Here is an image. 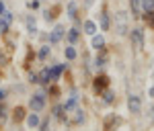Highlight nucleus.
Listing matches in <instances>:
<instances>
[{
    "label": "nucleus",
    "instance_id": "1",
    "mask_svg": "<svg viewBox=\"0 0 154 131\" xmlns=\"http://www.w3.org/2000/svg\"><path fill=\"white\" fill-rule=\"evenodd\" d=\"M115 31H117V35H125L128 33V12L119 10L115 14Z\"/></svg>",
    "mask_w": 154,
    "mask_h": 131
},
{
    "label": "nucleus",
    "instance_id": "2",
    "mask_svg": "<svg viewBox=\"0 0 154 131\" xmlns=\"http://www.w3.org/2000/svg\"><path fill=\"white\" fill-rule=\"evenodd\" d=\"M29 107H31V111H35V113L43 111V109H45V94H43V92L33 94V96H31V100H29Z\"/></svg>",
    "mask_w": 154,
    "mask_h": 131
},
{
    "label": "nucleus",
    "instance_id": "3",
    "mask_svg": "<svg viewBox=\"0 0 154 131\" xmlns=\"http://www.w3.org/2000/svg\"><path fill=\"white\" fill-rule=\"evenodd\" d=\"M128 109H130L131 115H140V111H142V100H140V96L131 94L128 98Z\"/></svg>",
    "mask_w": 154,
    "mask_h": 131
},
{
    "label": "nucleus",
    "instance_id": "4",
    "mask_svg": "<svg viewBox=\"0 0 154 131\" xmlns=\"http://www.w3.org/2000/svg\"><path fill=\"white\" fill-rule=\"evenodd\" d=\"M64 35H66V29H64L62 25H56V27H54V31L49 33V43H51V45H56V43H60Z\"/></svg>",
    "mask_w": 154,
    "mask_h": 131
},
{
    "label": "nucleus",
    "instance_id": "5",
    "mask_svg": "<svg viewBox=\"0 0 154 131\" xmlns=\"http://www.w3.org/2000/svg\"><path fill=\"white\" fill-rule=\"evenodd\" d=\"M76 105H78V92H72L70 98H68L66 105H64V111H66V113H72V111H76Z\"/></svg>",
    "mask_w": 154,
    "mask_h": 131
},
{
    "label": "nucleus",
    "instance_id": "6",
    "mask_svg": "<svg viewBox=\"0 0 154 131\" xmlns=\"http://www.w3.org/2000/svg\"><path fill=\"white\" fill-rule=\"evenodd\" d=\"M131 39L138 47H144V31L142 29H131Z\"/></svg>",
    "mask_w": 154,
    "mask_h": 131
},
{
    "label": "nucleus",
    "instance_id": "7",
    "mask_svg": "<svg viewBox=\"0 0 154 131\" xmlns=\"http://www.w3.org/2000/svg\"><path fill=\"white\" fill-rule=\"evenodd\" d=\"M66 70V66L64 64H60V66H54V68H49V80H58L60 74Z\"/></svg>",
    "mask_w": 154,
    "mask_h": 131
},
{
    "label": "nucleus",
    "instance_id": "8",
    "mask_svg": "<svg viewBox=\"0 0 154 131\" xmlns=\"http://www.w3.org/2000/svg\"><path fill=\"white\" fill-rule=\"evenodd\" d=\"M27 127H29V129H35V127H39V115H37L35 111H33V113L27 117Z\"/></svg>",
    "mask_w": 154,
    "mask_h": 131
},
{
    "label": "nucleus",
    "instance_id": "9",
    "mask_svg": "<svg viewBox=\"0 0 154 131\" xmlns=\"http://www.w3.org/2000/svg\"><path fill=\"white\" fill-rule=\"evenodd\" d=\"M99 23H101V29H103V31H109L111 21H109V14H107V12H101V14H99Z\"/></svg>",
    "mask_w": 154,
    "mask_h": 131
},
{
    "label": "nucleus",
    "instance_id": "10",
    "mask_svg": "<svg viewBox=\"0 0 154 131\" xmlns=\"http://www.w3.org/2000/svg\"><path fill=\"white\" fill-rule=\"evenodd\" d=\"M82 31L86 33V35H95V33H97V25L93 23V21H84Z\"/></svg>",
    "mask_w": 154,
    "mask_h": 131
},
{
    "label": "nucleus",
    "instance_id": "11",
    "mask_svg": "<svg viewBox=\"0 0 154 131\" xmlns=\"http://www.w3.org/2000/svg\"><path fill=\"white\" fill-rule=\"evenodd\" d=\"M91 45H93L95 49H103L105 47V39H103L101 35H93V43H91Z\"/></svg>",
    "mask_w": 154,
    "mask_h": 131
},
{
    "label": "nucleus",
    "instance_id": "12",
    "mask_svg": "<svg viewBox=\"0 0 154 131\" xmlns=\"http://www.w3.org/2000/svg\"><path fill=\"white\" fill-rule=\"evenodd\" d=\"M107 84H109V78H107V76H97V80H95V88L97 90L105 88Z\"/></svg>",
    "mask_w": 154,
    "mask_h": 131
},
{
    "label": "nucleus",
    "instance_id": "13",
    "mask_svg": "<svg viewBox=\"0 0 154 131\" xmlns=\"http://www.w3.org/2000/svg\"><path fill=\"white\" fill-rule=\"evenodd\" d=\"M27 31H29L31 35H35V33H37V23H35L33 16H27Z\"/></svg>",
    "mask_w": 154,
    "mask_h": 131
},
{
    "label": "nucleus",
    "instance_id": "14",
    "mask_svg": "<svg viewBox=\"0 0 154 131\" xmlns=\"http://www.w3.org/2000/svg\"><path fill=\"white\" fill-rule=\"evenodd\" d=\"M64 55H66V60H76V49L72 47V45H70V47H66V49H64Z\"/></svg>",
    "mask_w": 154,
    "mask_h": 131
},
{
    "label": "nucleus",
    "instance_id": "15",
    "mask_svg": "<svg viewBox=\"0 0 154 131\" xmlns=\"http://www.w3.org/2000/svg\"><path fill=\"white\" fill-rule=\"evenodd\" d=\"M68 19H76V2L68 4Z\"/></svg>",
    "mask_w": 154,
    "mask_h": 131
},
{
    "label": "nucleus",
    "instance_id": "16",
    "mask_svg": "<svg viewBox=\"0 0 154 131\" xmlns=\"http://www.w3.org/2000/svg\"><path fill=\"white\" fill-rule=\"evenodd\" d=\"M76 39H78V29H70L68 31V41L70 43H76Z\"/></svg>",
    "mask_w": 154,
    "mask_h": 131
},
{
    "label": "nucleus",
    "instance_id": "17",
    "mask_svg": "<svg viewBox=\"0 0 154 131\" xmlns=\"http://www.w3.org/2000/svg\"><path fill=\"white\" fill-rule=\"evenodd\" d=\"M130 4H131V8H134V12H136V14L142 10V0H130Z\"/></svg>",
    "mask_w": 154,
    "mask_h": 131
},
{
    "label": "nucleus",
    "instance_id": "18",
    "mask_svg": "<svg viewBox=\"0 0 154 131\" xmlns=\"http://www.w3.org/2000/svg\"><path fill=\"white\" fill-rule=\"evenodd\" d=\"M39 82H45V84L49 82V68H45V70L39 74Z\"/></svg>",
    "mask_w": 154,
    "mask_h": 131
},
{
    "label": "nucleus",
    "instance_id": "19",
    "mask_svg": "<svg viewBox=\"0 0 154 131\" xmlns=\"http://www.w3.org/2000/svg\"><path fill=\"white\" fill-rule=\"evenodd\" d=\"M144 19H146V23L150 25V27H154V10H146V16Z\"/></svg>",
    "mask_w": 154,
    "mask_h": 131
},
{
    "label": "nucleus",
    "instance_id": "20",
    "mask_svg": "<svg viewBox=\"0 0 154 131\" xmlns=\"http://www.w3.org/2000/svg\"><path fill=\"white\" fill-rule=\"evenodd\" d=\"M49 55V45H43V47L39 49V60H45Z\"/></svg>",
    "mask_w": 154,
    "mask_h": 131
},
{
    "label": "nucleus",
    "instance_id": "21",
    "mask_svg": "<svg viewBox=\"0 0 154 131\" xmlns=\"http://www.w3.org/2000/svg\"><path fill=\"white\" fill-rule=\"evenodd\" d=\"M142 8L144 10H154V0H142Z\"/></svg>",
    "mask_w": 154,
    "mask_h": 131
},
{
    "label": "nucleus",
    "instance_id": "22",
    "mask_svg": "<svg viewBox=\"0 0 154 131\" xmlns=\"http://www.w3.org/2000/svg\"><path fill=\"white\" fill-rule=\"evenodd\" d=\"M0 19H4V21H6V23L11 25V23H12V12L4 10V12H2V16H0Z\"/></svg>",
    "mask_w": 154,
    "mask_h": 131
},
{
    "label": "nucleus",
    "instance_id": "23",
    "mask_svg": "<svg viewBox=\"0 0 154 131\" xmlns=\"http://www.w3.org/2000/svg\"><path fill=\"white\" fill-rule=\"evenodd\" d=\"M6 31H8V23H6V21H4V19H0V33H2V35H4V33H6Z\"/></svg>",
    "mask_w": 154,
    "mask_h": 131
},
{
    "label": "nucleus",
    "instance_id": "24",
    "mask_svg": "<svg viewBox=\"0 0 154 131\" xmlns=\"http://www.w3.org/2000/svg\"><path fill=\"white\" fill-rule=\"evenodd\" d=\"M84 121V113L82 111H76V117H74V123H82Z\"/></svg>",
    "mask_w": 154,
    "mask_h": 131
},
{
    "label": "nucleus",
    "instance_id": "25",
    "mask_svg": "<svg viewBox=\"0 0 154 131\" xmlns=\"http://www.w3.org/2000/svg\"><path fill=\"white\" fill-rule=\"evenodd\" d=\"M21 119H23V109L19 107V109H17V111H14V121L19 123V121H21Z\"/></svg>",
    "mask_w": 154,
    "mask_h": 131
},
{
    "label": "nucleus",
    "instance_id": "26",
    "mask_svg": "<svg viewBox=\"0 0 154 131\" xmlns=\"http://www.w3.org/2000/svg\"><path fill=\"white\" fill-rule=\"evenodd\" d=\"M103 98H105V103H113V92L111 90H105V96Z\"/></svg>",
    "mask_w": 154,
    "mask_h": 131
},
{
    "label": "nucleus",
    "instance_id": "27",
    "mask_svg": "<svg viewBox=\"0 0 154 131\" xmlns=\"http://www.w3.org/2000/svg\"><path fill=\"white\" fill-rule=\"evenodd\" d=\"M4 119H6V109L0 105V121H4Z\"/></svg>",
    "mask_w": 154,
    "mask_h": 131
},
{
    "label": "nucleus",
    "instance_id": "28",
    "mask_svg": "<svg viewBox=\"0 0 154 131\" xmlns=\"http://www.w3.org/2000/svg\"><path fill=\"white\" fill-rule=\"evenodd\" d=\"M43 16H45V21H54V16H56V14H54V12H49V10H45Z\"/></svg>",
    "mask_w": 154,
    "mask_h": 131
},
{
    "label": "nucleus",
    "instance_id": "29",
    "mask_svg": "<svg viewBox=\"0 0 154 131\" xmlns=\"http://www.w3.org/2000/svg\"><path fill=\"white\" fill-rule=\"evenodd\" d=\"M29 80H31V82H39V76H37V74H33V72H31V74H29Z\"/></svg>",
    "mask_w": 154,
    "mask_h": 131
},
{
    "label": "nucleus",
    "instance_id": "30",
    "mask_svg": "<svg viewBox=\"0 0 154 131\" xmlns=\"http://www.w3.org/2000/svg\"><path fill=\"white\" fill-rule=\"evenodd\" d=\"M62 111H64V105H60V107H56V117H62Z\"/></svg>",
    "mask_w": 154,
    "mask_h": 131
},
{
    "label": "nucleus",
    "instance_id": "31",
    "mask_svg": "<svg viewBox=\"0 0 154 131\" xmlns=\"http://www.w3.org/2000/svg\"><path fill=\"white\" fill-rule=\"evenodd\" d=\"M97 66H99V68H101V66H105V58H97V61H95Z\"/></svg>",
    "mask_w": 154,
    "mask_h": 131
},
{
    "label": "nucleus",
    "instance_id": "32",
    "mask_svg": "<svg viewBox=\"0 0 154 131\" xmlns=\"http://www.w3.org/2000/svg\"><path fill=\"white\" fill-rule=\"evenodd\" d=\"M37 6H39V2H37V0H33V2H29V8H37Z\"/></svg>",
    "mask_w": 154,
    "mask_h": 131
},
{
    "label": "nucleus",
    "instance_id": "33",
    "mask_svg": "<svg viewBox=\"0 0 154 131\" xmlns=\"http://www.w3.org/2000/svg\"><path fill=\"white\" fill-rule=\"evenodd\" d=\"M48 125H49L48 121H43V123H41V129H39V131H48Z\"/></svg>",
    "mask_w": 154,
    "mask_h": 131
},
{
    "label": "nucleus",
    "instance_id": "34",
    "mask_svg": "<svg viewBox=\"0 0 154 131\" xmlns=\"http://www.w3.org/2000/svg\"><path fill=\"white\" fill-rule=\"evenodd\" d=\"M4 98H6V90H2V88H0V100H4Z\"/></svg>",
    "mask_w": 154,
    "mask_h": 131
},
{
    "label": "nucleus",
    "instance_id": "35",
    "mask_svg": "<svg viewBox=\"0 0 154 131\" xmlns=\"http://www.w3.org/2000/svg\"><path fill=\"white\" fill-rule=\"evenodd\" d=\"M95 4V0H84V6H93Z\"/></svg>",
    "mask_w": 154,
    "mask_h": 131
},
{
    "label": "nucleus",
    "instance_id": "36",
    "mask_svg": "<svg viewBox=\"0 0 154 131\" xmlns=\"http://www.w3.org/2000/svg\"><path fill=\"white\" fill-rule=\"evenodd\" d=\"M6 10V8H4V2H2V0H0V16H2V12Z\"/></svg>",
    "mask_w": 154,
    "mask_h": 131
},
{
    "label": "nucleus",
    "instance_id": "37",
    "mask_svg": "<svg viewBox=\"0 0 154 131\" xmlns=\"http://www.w3.org/2000/svg\"><path fill=\"white\" fill-rule=\"evenodd\" d=\"M148 94H150V96H152V98H154V86H152V88H150V90H148Z\"/></svg>",
    "mask_w": 154,
    "mask_h": 131
},
{
    "label": "nucleus",
    "instance_id": "38",
    "mask_svg": "<svg viewBox=\"0 0 154 131\" xmlns=\"http://www.w3.org/2000/svg\"><path fill=\"white\" fill-rule=\"evenodd\" d=\"M148 113H150V117H152V119H154V107L150 109V111H148Z\"/></svg>",
    "mask_w": 154,
    "mask_h": 131
}]
</instances>
